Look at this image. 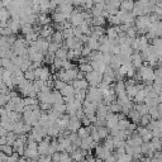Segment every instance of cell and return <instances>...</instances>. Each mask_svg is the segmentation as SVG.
Returning a JSON list of instances; mask_svg holds the SVG:
<instances>
[{
  "label": "cell",
  "instance_id": "cell-36",
  "mask_svg": "<svg viewBox=\"0 0 162 162\" xmlns=\"http://www.w3.org/2000/svg\"><path fill=\"white\" fill-rule=\"evenodd\" d=\"M80 122H81V126H84V127H86V126H90L91 123H90V119L86 117V115H84L83 118L80 119Z\"/></svg>",
  "mask_w": 162,
  "mask_h": 162
},
{
  "label": "cell",
  "instance_id": "cell-31",
  "mask_svg": "<svg viewBox=\"0 0 162 162\" xmlns=\"http://www.w3.org/2000/svg\"><path fill=\"white\" fill-rule=\"evenodd\" d=\"M62 36H64V39H65V38H69V37H74V27L62 29Z\"/></svg>",
  "mask_w": 162,
  "mask_h": 162
},
{
  "label": "cell",
  "instance_id": "cell-3",
  "mask_svg": "<svg viewBox=\"0 0 162 162\" xmlns=\"http://www.w3.org/2000/svg\"><path fill=\"white\" fill-rule=\"evenodd\" d=\"M34 75H36V79H40V80L46 81L51 76V71L46 66H39V67L34 69Z\"/></svg>",
  "mask_w": 162,
  "mask_h": 162
},
{
  "label": "cell",
  "instance_id": "cell-17",
  "mask_svg": "<svg viewBox=\"0 0 162 162\" xmlns=\"http://www.w3.org/2000/svg\"><path fill=\"white\" fill-rule=\"evenodd\" d=\"M133 5H134V0H122L119 8H120V9H124V10L131 12L132 8H133Z\"/></svg>",
  "mask_w": 162,
  "mask_h": 162
},
{
  "label": "cell",
  "instance_id": "cell-9",
  "mask_svg": "<svg viewBox=\"0 0 162 162\" xmlns=\"http://www.w3.org/2000/svg\"><path fill=\"white\" fill-rule=\"evenodd\" d=\"M8 27H10V29L13 31V33L18 34V33H19V29H20L19 19H13V18H9V19H8Z\"/></svg>",
  "mask_w": 162,
  "mask_h": 162
},
{
  "label": "cell",
  "instance_id": "cell-13",
  "mask_svg": "<svg viewBox=\"0 0 162 162\" xmlns=\"http://www.w3.org/2000/svg\"><path fill=\"white\" fill-rule=\"evenodd\" d=\"M28 160H38L39 157V153L37 150H29V148H24V153H23Z\"/></svg>",
  "mask_w": 162,
  "mask_h": 162
},
{
  "label": "cell",
  "instance_id": "cell-30",
  "mask_svg": "<svg viewBox=\"0 0 162 162\" xmlns=\"http://www.w3.org/2000/svg\"><path fill=\"white\" fill-rule=\"evenodd\" d=\"M2 66L4 67V69H7V70H12V67H13V64H12V61H10V58H2Z\"/></svg>",
  "mask_w": 162,
  "mask_h": 162
},
{
  "label": "cell",
  "instance_id": "cell-45",
  "mask_svg": "<svg viewBox=\"0 0 162 162\" xmlns=\"http://www.w3.org/2000/svg\"><path fill=\"white\" fill-rule=\"evenodd\" d=\"M0 66H2V58H0Z\"/></svg>",
  "mask_w": 162,
  "mask_h": 162
},
{
  "label": "cell",
  "instance_id": "cell-32",
  "mask_svg": "<svg viewBox=\"0 0 162 162\" xmlns=\"http://www.w3.org/2000/svg\"><path fill=\"white\" fill-rule=\"evenodd\" d=\"M152 46L155 48H162V39H161V37L152 38Z\"/></svg>",
  "mask_w": 162,
  "mask_h": 162
},
{
  "label": "cell",
  "instance_id": "cell-15",
  "mask_svg": "<svg viewBox=\"0 0 162 162\" xmlns=\"http://www.w3.org/2000/svg\"><path fill=\"white\" fill-rule=\"evenodd\" d=\"M91 22H93V26H101V27H104L107 24V18H104L103 15H96V17L91 18Z\"/></svg>",
  "mask_w": 162,
  "mask_h": 162
},
{
  "label": "cell",
  "instance_id": "cell-6",
  "mask_svg": "<svg viewBox=\"0 0 162 162\" xmlns=\"http://www.w3.org/2000/svg\"><path fill=\"white\" fill-rule=\"evenodd\" d=\"M71 85L74 86L75 90H79V89H88L89 88V83L85 80V79H75L71 81Z\"/></svg>",
  "mask_w": 162,
  "mask_h": 162
},
{
  "label": "cell",
  "instance_id": "cell-34",
  "mask_svg": "<svg viewBox=\"0 0 162 162\" xmlns=\"http://www.w3.org/2000/svg\"><path fill=\"white\" fill-rule=\"evenodd\" d=\"M152 133V137H157V138H161L162 137V128H153L151 131Z\"/></svg>",
  "mask_w": 162,
  "mask_h": 162
},
{
  "label": "cell",
  "instance_id": "cell-42",
  "mask_svg": "<svg viewBox=\"0 0 162 162\" xmlns=\"http://www.w3.org/2000/svg\"><path fill=\"white\" fill-rule=\"evenodd\" d=\"M0 145H7V137H0Z\"/></svg>",
  "mask_w": 162,
  "mask_h": 162
},
{
  "label": "cell",
  "instance_id": "cell-41",
  "mask_svg": "<svg viewBox=\"0 0 162 162\" xmlns=\"http://www.w3.org/2000/svg\"><path fill=\"white\" fill-rule=\"evenodd\" d=\"M85 4V0H74V7H80L83 8Z\"/></svg>",
  "mask_w": 162,
  "mask_h": 162
},
{
  "label": "cell",
  "instance_id": "cell-12",
  "mask_svg": "<svg viewBox=\"0 0 162 162\" xmlns=\"http://www.w3.org/2000/svg\"><path fill=\"white\" fill-rule=\"evenodd\" d=\"M58 91L61 93V95H62V96H70V95L75 94V89H74V86L71 84H66L62 89L58 90Z\"/></svg>",
  "mask_w": 162,
  "mask_h": 162
},
{
  "label": "cell",
  "instance_id": "cell-24",
  "mask_svg": "<svg viewBox=\"0 0 162 162\" xmlns=\"http://www.w3.org/2000/svg\"><path fill=\"white\" fill-rule=\"evenodd\" d=\"M23 76H24V79H26V80H28V81H33V80L36 79L34 70H33L32 67H29L28 70H26V71L23 72Z\"/></svg>",
  "mask_w": 162,
  "mask_h": 162
},
{
  "label": "cell",
  "instance_id": "cell-27",
  "mask_svg": "<svg viewBox=\"0 0 162 162\" xmlns=\"http://www.w3.org/2000/svg\"><path fill=\"white\" fill-rule=\"evenodd\" d=\"M77 69H79V71L84 72V74H88V72L93 71V67L90 66V64H80Z\"/></svg>",
  "mask_w": 162,
  "mask_h": 162
},
{
  "label": "cell",
  "instance_id": "cell-10",
  "mask_svg": "<svg viewBox=\"0 0 162 162\" xmlns=\"http://www.w3.org/2000/svg\"><path fill=\"white\" fill-rule=\"evenodd\" d=\"M51 42H55V43H57V45H61L62 46V43H64V36H62V32L61 31H55L53 33H52V36H51Z\"/></svg>",
  "mask_w": 162,
  "mask_h": 162
},
{
  "label": "cell",
  "instance_id": "cell-37",
  "mask_svg": "<svg viewBox=\"0 0 162 162\" xmlns=\"http://www.w3.org/2000/svg\"><path fill=\"white\" fill-rule=\"evenodd\" d=\"M19 157H20V156H19L17 152H13L12 155H9V156L7 157V161H18Z\"/></svg>",
  "mask_w": 162,
  "mask_h": 162
},
{
  "label": "cell",
  "instance_id": "cell-29",
  "mask_svg": "<svg viewBox=\"0 0 162 162\" xmlns=\"http://www.w3.org/2000/svg\"><path fill=\"white\" fill-rule=\"evenodd\" d=\"M126 34H127L128 37H131V38H136V37H137V28H136V26H134V24H133V26H129V28L127 29Z\"/></svg>",
  "mask_w": 162,
  "mask_h": 162
},
{
  "label": "cell",
  "instance_id": "cell-28",
  "mask_svg": "<svg viewBox=\"0 0 162 162\" xmlns=\"http://www.w3.org/2000/svg\"><path fill=\"white\" fill-rule=\"evenodd\" d=\"M65 85H66V83L62 80H60V79L53 80V89H56V90H61Z\"/></svg>",
  "mask_w": 162,
  "mask_h": 162
},
{
  "label": "cell",
  "instance_id": "cell-16",
  "mask_svg": "<svg viewBox=\"0 0 162 162\" xmlns=\"http://www.w3.org/2000/svg\"><path fill=\"white\" fill-rule=\"evenodd\" d=\"M91 51H95V50H98L99 48V42H98V39L96 38H94V37H91V36H89V38H88V42L85 43Z\"/></svg>",
  "mask_w": 162,
  "mask_h": 162
},
{
  "label": "cell",
  "instance_id": "cell-22",
  "mask_svg": "<svg viewBox=\"0 0 162 162\" xmlns=\"http://www.w3.org/2000/svg\"><path fill=\"white\" fill-rule=\"evenodd\" d=\"M105 34H107V37L112 40V39H115L117 37H118V33H117V27H113V26H110L108 29H105Z\"/></svg>",
  "mask_w": 162,
  "mask_h": 162
},
{
  "label": "cell",
  "instance_id": "cell-38",
  "mask_svg": "<svg viewBox=\"0 0 162 162\" xmlns=\"http://www.w3.org/2000/svg\"><path fill=\"white\" fill-rule=\"evenodd\" d=\"M141 138H142V141H143V142H150L151 138H152V133H151V132H147L146 134L142 136Z\"/></svg>",
  "mask_w": 162,
  "mask_h": 162
},
{
  "label": "cell",
  "instance_id": "cell-43",
  "mask_svg": "<svg viewBox=\"0 0 162 162\" xmlns=\"http://www.w3.org/2000/svg\"><path fill=\"white\" fill-rule=\"evenodd\" d=\"M4 70H5V69H4L3 66H0V79H2V76H3V72H4Z\"/></svg>",
  "mask_w": 162,
  "mask_h": 162
},
{
  "label": "cell",
  "instance_id": "cell-33",
  "mask_svg": "<svg viewBox=\"0 0 162 162\" xmlns=\"http://www.w3.org/2000/svg\"><path fill=\"white\" fill-rule=\"evenodd\" d=\"M39 105V109L40 110H50L52 108V104L51 103H43V101H40V103H38Z\"/></svg>",
  "mask_w": 162,
  "mask_h": 162
},
{
  "label": "cell",
  "instance_id": "cell-40",
  "mask_svg": "<svg viewBox=\"0 0 162 162\" xmlns=\"http://www.w3.org/2000/svg\"><path fill=\"white\" fill-rule=\"evenodd\" d=\"M81 34H83V32H81V29L79 28V26H77V27H74V37L80 38V37H81Z\"/></svg>",
  "mask_w": 162,
  "mask_h": 162
},
{
  "label": "cell",
  "instance_id": "cell-14",
  "mask_svg": "<svg viewBox=\"0 0 162 162\" xmlns=\"http://www.w3.org/2000/svg\"><path fill=\"white\" fill-rule=\"evenodd\" d=\"M67 48L62 45V46H60L57 50H56V52H55V57H57V58H61V60H66V55H67Z\"/></svg>",
  "mask_w": 162,
  "mask_h": 162
},
{
  "label": "cell",
  "instance_id": "cell-11",
  "mask_svg": "<svg viewBox=\"0 0 162 162\" xmlns=\"http://www.w3.org/2000/svg\"><path fill=\"white\" fill-rule=\"evenodd\" d=\"M127 117L133 122V123H136V124H138L139 123V118H141V114L134 109V108H131L129 109V112H128V114H127Z\"/></svg>",
  "mask_w": 162,
  "mask_h": 162
},
{
  "label": "cell",
  "instance_id": "cell-7",
  "mask_svg": "<svg viewBox=\"0 0 162 162\" xmlns=\"http://www.w3.org/2000/svg\"><path fill=\"white\" fill-rule=\"evenodd\" d=\"M53 32H55V29H53V27H52L51 23H50V24H46V26L40 27V29H39V36L43 37V38H47V37L52 36Z\"/></svg>",
  "mask_w": 162,
  "mask_h": 162
},
{
  "label": "cell",
  "instance_id": "cell-5",
  "mask_svg": "<svg viewBox=\"0 0 162 162\" xmlns=\"http://www.w3.org/2000/svg\"><path fill=\"white\" fill-rule=\"evenodd\" d=\"M80 127H81V122H80V119H79L77 117H75V115L70 117L69 123H67V127H66V128H67L69 131H71V132H76Z\"/></svg>",
  "mask_w": 162,
  "mask_h": 162
},
{
  "label": "cell",
  "instance_id": "cell-1",
  "mask_svg": "<svg viewBox=\"0 0 162 162\" xmlns=\"http://www.w3.org/2000/svg\"><path fill=\"white\" fill-rule=\"evenodd\" d=\"M85 80L89 83V86H98V84L101 83V80H103V72H100L98 70H93L85 74Z\"/></svg>",
  "mask_w": 162,
  "mask_h": 162
},
{
  "label": "cell",
  "instance_id": "cell-21",
  "mask_svg": "<svg viewBox=\"0 0 162 162\" xmlns=\"http://www.w3.org/2000/svg\"><path fill=\"white\" fill-rule=\"evenodd\" d=\"M133 108L141 114V115H143V114H147L148 113V107L145 104V103H141V104H134Z\"/></svg>",
  "mask_w": 162,
  "mask_h": 162
},
{
  "label": "cell",
  "instance_id": "cell-44",
  "mask_svg": "<svg viewBox=\"0 0 162 162\" xmlns=\"http://www.w3.org/2000/svg\"><path fill=\"white\" fill-rule=\"evenodd\" d=\"M65 3H66V4H71V5H74V0H65Z\"/></svg>",
  "mask_w": 162,
  "mask_h": 162
},
{
  "label": "cell",
  "instance_id": "cell-39",
  "mask_svg": "<svg viewBox=\"0 0 162 162\" xmlns=\"http://www.w3.org/2000/svg\"><path fill=\"white\" fill-rule=\"evenodd\" d=\"M8 100H9V99H8V96H7V95L0 94V107H4V105H5V103H7Z\"/></svg>",
  "mask_w": 162,
  "mask_h": 162
},
{
  "label": "cell",
  "instance_id": "cell-25",
  "mask_svg": "<svg viewBox=\"0 0 162 162\" xmlns=\"http://www.w3.org/2000/svg\"><path fill=\"white\" fill-rule=\"evenodd\" d=\"M107 19H108L107 22H108L110 26H113V27H117V26L120 24V20H119V18H118L115 14H114V15H109Z\"/></svg>",
  "mask_w": 162,
  "mask_h": 162
},
{
  "label": "cell",
  "instance_id": "cell-8",
  "mask_svg": "<svg viewBox=\"0 0 162 162\" xmlns=\"http://www.w3.org/2000/svg\"><path fill=\"white\" fill-rule=\"evenodd\" d=\"M51 17L48 15V14H38V17H37V22H36V24H38V26H46V24H50L51 23Z\"/></svg>",
  "mask_w": 162,
  "mask_h": 162
},
{
  "label": "cell",
  "instance_id": "cell-35",
  "mask_svg": "<svg viewBox=\"0 0 162 162\" xmlns=\"http://www.w3.org/2000/svg\"><path fill=\"white\" fill-rule=\"evenodd\" d=\"M90 53H91V50H90L86 45H84V46H83V48H81V56L86 57V56H89Z\"/></svg>",
  "mask_w": 162,
  "mask_h": 162
},
{
  "label": "cell",
  "instance_id": "cell-23",
  "mask_svg": "<svg viewBox=\"0 0 162 162\" xmlns=\"http://www.w3.org/2000/svg\"><path fill=\"white\" fill-rule=\"evenodd\" d=\"M103 141H104V142H103V146H104L107 150H109V151H113V150H114V142H113V138H112L110 136H108V137L104 138Z\"/></svg>",
  "mask_w": 162,
  "mask_h": 162
},
{
  "label": "cell",
  "instance_id": "cell-2",
  "mask_svg": "<svg viewBox=\"0 0 162 162\" xmlns=\"http://www.w3.org/2000/svg\"><path fill=\"white\" fill-rule=\"evenodd\" d=\"M137 72L141 75L143 81H153V67L142 65L141 67L137 69Z\"/></svg>",
  "mask_w": 162,
  "mask_h": 162
},
{
  "label": "cell",
  "instance_id": "cell-26",
  "mask_svg": "<svg viewBox=\"0 0 162 162\" xmlns=\"http://www.w3.org/2000/svg\"><path fill=\"white\" fill-rule=\"evenodd\" d=\"M129 123H131V120H129L127 117L123 118V119H119V120H118V128H119V129H126Z\"/></svg>",
  "mask_w": 162,
  "mask_h": 162
},
{
  "label": "cell",
  "instance_id": "cell-20",
  "mask_svg": "<svg viewBox=\"0 0 162 162\" xmlns=\"http://www.w3.org/2000/svg\"><path fill=\"white\" fill-rule=\"evenodd\" d=\"M52 109L60 114H64V113H66V104L65 103H53Z\"/></svg>",
  "mask_w": 162,
  "mask_h": 162
},
{
  "label": "cell",
  "instance_id": "cell-4",
  "mask_svg": "<svg viewBox=\"0 0 162 162\" xmlns=\"http://www.w3.org/2000/svg\"><path fill=\"white\" fill-rule=\"evenodd\" d=\"M95 152H94V155H95V157H96V161H101V160H104L112 151H109V150H107L103 145H98L95 148Z\"/></svg>",
  "mask_w": 162,
  "mask_h": 162
},
{
  "label": "cell",
  "instance_id": "cell-19",
  "mask_svg": "<svg viewBox=\"0 0 162 162\" xmlns=\"http://www.w3.org/2000/svg\"><path fill=\"white\" fill-rule=\"evenodd\" d=\"M96 131H98V134L100 137V139L103 141L104 138H107L109 136V129L105 127V126H100V127H96Z\"/></svg>",
  "mask_w": 162,
  "mask_h": 162
},
{
  "label": "cell",
  "instance_id": "cell-18",
  "mask_svg": "<svg viewBox=\"0 0 162 162\" xmlns=\"http://www.w3.org/2000/svg\"><path fill=\"white\" fill-rule=\"evenodd\" d=\"M51 19L53 20V22H64V20H66L67 18L65 17V14H62V13H60V12L53 10V12H52V14H51Z\"/></svg>",
  "mask_w": 162,
  "mask_h": 162
}]
</instances>
